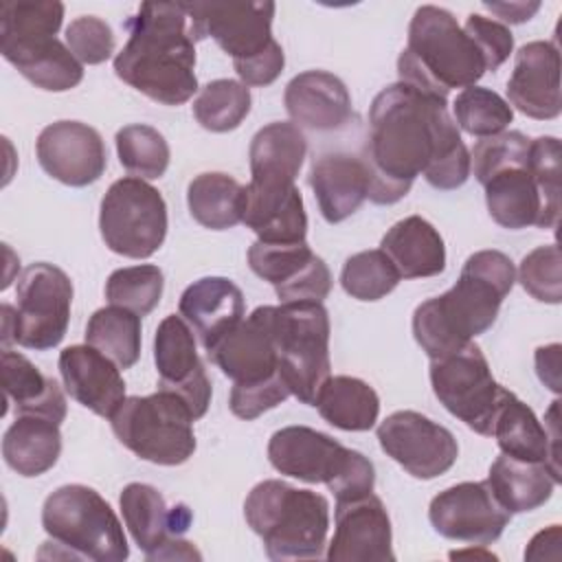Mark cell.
Segmentation results:
<instances>
[{"label": "cell", "instance_id": "cell-1", "mask_svg": "<svg viewBox=\"0 0 562 562\" xmlns=\"http://www.w3.org/2000/svg\"><path fill=\"white\" fill-rule=\"evenodd\" d=\"M362 160L375 204L400 202L417 176L441 191L459 189L470 178V151L448 114V101L402 81L375 94Z\"/></svg>", "mask_w": 562, "mask_h": 562}, {"label": "cell", "instance_id": "cell-2", "mask_svg": "<svg viewBox=\"0 0 562 562\" xmlns=\"http://www.w3.org/2000/svg\"><path fill=\"white\" fill-rule=\"evenodd\" d=\"M125 29L130 37L114 57L116 77L156 103H187L198 92V77L182 2H143Z\"/></svg>", "mask_w": 562, "mask_h": 562}, {"label": "cell", "instance_id": "cell-3", "mask_svg": "<svg viewBox=\"0 0 562 562\" xmlns=\"http://www.w3.org/2000/svg\"><path fill=\"white\" fill-rule=\"evenodd\" d=\"M516 283L514 261L501 250H476L457 283L413 312V336L430 360L459 351L485 334Z\"/></svg>", "mask_w": 562, "mask_h": 562}, {"label": "cell", "instance_id": "cell-4", "mask_svg": "<svg viewBox=\"0 0 562 562\" xmlns=\"http://www.w3.org/2000/svg\"><path fill=\"white\" fill-rule=\"evenodd\" d=\"M485 70L481 48L448 9L424 4L413 13L406 48L397 57L402 83L448 101L452 88L474 86Z\"/></svg>", "mask_w": 562, "mask_h": 562}, {"label": "cell", "instance_id": "cell-5", "mask_svg": "<svg viewBox=\"0 0 562 562\" xmlns=\"http://www.w3.org/2000/svg\"><path fill=\"white\" fill-rule=\"evenodd\" d=\"M206 353L233 380L228 406L239 419L252 422L292 395L279 371L272 305L252 310Z\"/></svg>", "mask_w": 562, "mask_h": 562}, {"label": "cell", "instance_id": "cell-6", "mask_svg": "<svg viewBox=\"0 0 562 562\" xmlns=\"http://www.w3.org/2000/svg\"><path fill=\"white\" fill-rule=\"evenodd\" d=\"M193 40L213 37L231 55L244 86L263 88L285 66L281 44L272 37L274 2H182Z\"/></svg>", "mask_w": 562, "mask_h": 562}, {"label": "cell", "instance_id": "cell-7", "mask_svg": "<svg viewBox=\"0 0 562 562\" xmlns=\"http://www.w3.org/2000/svg\"><path fill=\"white\" fill-rule=\"evenodd\" d=\"M64 20L57 0L2 2L0 53L33 86L66 92L81 83L83 66L55 35Z\"/></svg>", "mask_w": 562, "mask_h": 562}, {"label": "cell", "instance_id": "cell-8", "mask_svg": "<svg viewBox=\"0 0 562 562\" xmlns=\"http://www.w3.org/2000/svg\"><path fill=\"white\" fill-rule=\"evenodd\" d=\"M244 518L270 560H314L325 553L329 503L318 492L266 479L248 492Z\"/></svg>", "mask_w": 562, "mask_h": 562}, {"label": "cell", "instance_id": "cell-9", "mask_svg": "<svg viewBox=\"0 0 562 562\" xmlns=\"http://www.w3.org/2000/svg\"><path fill=\"white\" fill-rule=\"evenodd\" d=\"M268 459L285 476L327 485L336 501L369 494L375 485V468L362 452L310 426H285L272 432Z\"/></svg>", "mask_w": 562, "mask_h": 562}, {"label": "cell", "instance_id": "cell-10", "mask_svg": "<svg viewBox=\"0 0 562 562\" xmlns=\"http://www.w3.org/2000/svg\"><path fill=\"white\" fill-rule=\"evenodd\" d=\"M42 527L66 555L94 562H123L130 555L121 520L110 503L81 483L61 485L42 505Z\"/></svg>", "mask_w": 562, "mask_h": 562}, {"label": "cell", "instance_id": "cell-11", "mask_svg": "<svg viewBox=\"0 0 562 562\" xmlns=\"http://www.w3.org/2000/svg\"><path fill=\"white\" fill-rule=\"evenodd\" d=\"M193 413L171 391L132 395L110 417L116 439L138 459L180 465L195 452Z\"/></svg>", "mask_w": 562, "mask_h": 562}, {"label": "cell", "instance_id": "cell-12", "mask_svg": "<svg viewBox=\"0 0 562 562\" xmlns=\"http://www.w3.org/2000/svg\"><path fill=\"white\" fill-rule=\"evenodd\" d=\"M272 327L281 378L299 402L314 406L321 386L331 373L329 314L325 305L316 301L272 305Z\"/></svg>", "mask_w": 562, "mask_h": 562}, {"label": "cell", "instance_id": "cell-13", "mask_svg": "<svg viewBox=\"0 0 562 562\" xmlns=\"http://www.w3.org/2000/svg\"><path fill=\"white\" fill-rule=\"evenodd\" d=\"M18 305H2V342L46 351L57 347L70 323L72 281L46 261L31 263L18 279Z\"/></svg>", "mask_w": 562, "mask_h": 562}, {"label": "cell", "instance_id": "cell-14", "mask_svg": "<svg viewBox=\"0 0 562 562\" xmlns=\"http://www.w3.org/2000/svg\"><path fill=\"white\" fill-rule=\"evenodd\" d=\"M99 231L112 252L147 259L167 237L165 198L140 178H121L110 184L101 200Z\"/></svg>", "mask_w": 562, "mask_h": 562}, {"label": "cell", "instance_id": "cell-15", "mask_svg": "<svg viewBox=\"0 0 562 562\" xmlns=\"http://www.w3.org/2000/svg\"><path fill=\"white\" fill-rule=\"evenodd\" d=\"M430 386L450 415L470 430L492 437L505 386L494 380L487 358L474 340L454 353L430 360Z\"/></svg>", "mask_w": 562, "mask_h": 562}, {"label": "cell", "instance_id": "cell-16", "mask_svg": "<svg viewBox=\"0 0 562 562\" xmlns=\"http://www.w3.org/2000/svg\"><path fill=\"white\" fill-rule=\"evenodd\" d=\"M125 527L147 560H200L195 547L182 540L193 516L184 503L167 507L165 496L147 483H130L119 496Z\"/></svg>", "mask_w": 562, "mask_h": 562}, {"label": "cell", "instance_id": "cell-17", "mask_svg": "<svg viewBox=\"0 0 562 562\" xmlns=\"http://www.w3.org/2000/svg\"><path fill=\"white\" fill-rule=\"evenodd\" d=\"M380 448L411 476L430 481L446 474L459 457L454 435L417 411H395L378 426Z\"/></svg>", "mask_w": 562, "mask_h": 562}, {"label": "cell", "instance_id": "cell-18", "mask_svg": "<svg viewBox=\"0 0 562 562\" xmlns=\"http://www.w3.org/2000/svg\"><path fill=\"white\" fill-rule=\"evenodd\" d=\"M428 518L448 540L487 547L503 536L512 514L498 505L487 481H465L439 492L430 501Z\"/></svg>", "mask_w": 562, "mask_h": 562}, {"label": "cell", "instance_id": "cell-19", "mask_svg": "<svg viewBox=\"0 0 562 562\" xmlns=\"http://www.w3.org/2000/svg\"><path fill=\"white\" fill-rule=\"evenodd\" d=\"M248 266L274 288L281 303H323L331 290V272L307 241L263 244L257 239L248 248Z\"/></svg>", "mask_w": 562, "mask_h": 562}, {"label": "cell", "instance_id": "cell-20", "mask_svg": "<svg viewBox=\"0 0 562 562\" xmlns=\"http://www.w3.org/2000/svg\"><path fill=\"white\" fill-rule=\"evenodd\" d=\"M154 362L160 378V389L184 400L195 419L211 404V380L204 362L198 356L191 325L180 314H169L160 321L154 336Z\"/></svg>", "mask_w": 562, "mask_h": 562}, {"label": "cell", "instance_id": "cell-21", "mask_svg": "<svg viewBox=\"0 0 562 562\" xmlns=\"http://www.w3.org/2000/svg\"><path fill=\"white\" fill-rule=\"evenodd\" d=\"M40 167L68 187L97 182L108 167V151L101 134L81 121H55L35 140Z\"/></svg>", "mask_w": 562, "mask_h": 562}, {"label": "cell", "instance_id": "cell-22", "mask_svg": "<svg viewBox=\"0 0 562 562\" xmlns=\"http://www.w3.org/2000/svg\"><path fill=\"white\" fill-rule=\"evenodd\" d=\"M481 184L485 189L487 213L498 226L509 231H520L527 226H558L560 202L549 200L536 182L529 169V154L527 158L492 171Z\"/></svg>", "mask_w": 562, "mask_h": 562}, {"label": "cell", "instance_id": "cell-23", "mask_svg": "<svg viewBox=\"0 0 562 562\" xmlns=\"http://www.w3.org/2000/svg\"><path fill=\"white\" fill-rule=\"evenodd\" d=\"M325 558L329 562L395 560L391 518L373 492L336 501V529Z\"/></svg>", "mask_w": 562, "mask_h": 562}, {"label": "cell", "instance_id": "cell-24", "mask_svg": "<svg viewBox=\"0 0 562 562\" xmlns=\"http://www.w3.org/2000/svg\"><path fill=\"white\" fill-rule=\"evenodd\" d=\"M241 222L263 244L305 241L307 215L296 182L279 176H250Z\"/></svg>", "mask_w": 562, "mask_h": 562}, {"label": "cell", "instance_id": "cell-25", "mask_svg": "<svg viewBox=\"0 0 562 562\" xmlns=\"http://www.w3.org/2000/svg\"><path fill=\"white\" fill-rule=\"evenodd\" d=\"M507 99L509 105L538 121L560 114V50L553 42L536 40L518 48L507 79Z\"/></svg>", "mask_w": 562, "mask_h": 562}, {"label": "cell", "instance_id": "cell-26", "mask_svg": "<svg viewBox=\"0 0 562 562\" xmlns=\"http://www.w3.org/2000/svg\"><path fill=\"white\" fill-rule=\"evenodd\" d=\"M59 373L66 391L99 417H112L125 400L121 369L92 345H70L59 353Z\"/></svg>", "mask_w": 562, "mask_h": 562}, {"label": "cell", "instance_id": "cell-27", "mask_svg": "<svg viewBox=\"0 0 562 562\" xmlns=\"http://www.w3.org/2000/svg\"><path fill=\"white\" fill-rule=\"evenodd\" d=\"M283 105L296 127L314 132L340 130L351 121V94L340 77L327 70H305L292 77Z\"/></svg>", "mask_w": 562, "mask_h": 562}, {"label": "cell", "instance_id": "cell-28", "mask_svg": "<svg viewBox=\"0 0 562 562\" xmlns=\"http://www.w3.org/2000/svg\"><path fill=\"white\" fill-rule=\"evenodd\" d=\"M307 182L314 191L321 215L329 224H338L353 215L371 191L367 162L362 156L347 151H329L314 158Z\"/></svg>", "mask_w": 562, "mask_h": 562}, {"label": "cell", "instance_id": "cell-29", "mask_svg": "<svg viewBox=\"0 0 562 562\" xmlns=\"http://www.w3.org/2000/svg\"><path fill=\"white\" fill-rule=\"evenodd\" d=\"M178 310L209 351L220 338L241 323L246 303L239 285L231 279L202 277L182 292Z\"/></svg>", "mask_w": 562, "mask_h": 562}, {"label": "cell", "instance_id": "cell-30", "mask_svg": "<svg viewBox=\"0 0 562 562\" xmlns=\"http://www.w3.org/2000/svg\"><path fill=\"white\" fill-rule=\"evenodd\" d=\"M492 437L503 454L520 461L547 463L549 470L562 481L558 465L560 454L551 448L547 428L538 422L536 413L507 389L503 391L494 415Z\"/></svg>", "mask_w": 562, "mask_h": 562}, {"label": "cell", "instance_id": "cell-31", "mask_svg": "<svg viewBox=\"0 0 562 562\" xmlns=\"http://www.w3.org/2000/svg\"><path fill=\"white\" fill-rule=\"evenodd\" d=\"M402 279L437 277L446 270V246L439 231L422 215L395 222L380 241Z\"/></svg>", "mask_w": 562, "mask_h": 562}, {"label": "cell", "instance_id": "cell-32", "mask_svg": "<svg viewBox=\"0 0 562 562\" xmlns=\"http://www.w3.org/2000/svg\"><path fill=\"white\" fill-rule=\"evenodd\" d=\"M2 391L4 404H13L18 415H40L55 424L66 419V397L61 386L44 375L26 356L7 347L2 349Z\"/></svg>", "mask_w": 562, "mask_h": 562}, {"label": "cell", "instance_id": "cell-33", "mask_svg": "<svg viewBox=\"0 0 562 562\" xmlns=\"http://www.w3.org/2000/svg\"><path fill=\"white\" fill-rule=\"evenodd\" d=\"M485 481L507 514L538 509L551 498L555 485L560 483L547 463L520 461L507 454L494 459Z\"/></svg>", "mask_w": 562, "mask_h": 562}, {"label": "cell", "instance_id": "cell-34", "mask_svg": "<svg viewBox=\"0 0 562 562\" xmlns=\"http://www.w3.org/2000/svg\"><path fill=\"white\" fill-rule=\"evenodd\" d=\"M61 454L59 424L40 415H18L4 430V463L20 476H40L48 472Z\"/></svg>", "mask_w": 562, "mask_h": 562}, {"label": "cell", "instance_id": "cell-35", "mask_svg": "<svg viewBox=\"0 0 562 562\" xmlns=\"http://www.w3.org/2000/svg\"><path fill=\"white\" fill-rule=\"evenodd\" d=\"M314 406L327 424L349 432L371 430L380 415V397L375 389L353 375H329L321 386Z\"/></svg>", "mask_w": 562, "mask_h": 562}, {"label": "cell", "instance_id": "cell-36", "mask_svg": "<svg viewBox=\"0 0 562 562\" xmlns=\"http://www.w3.org/2000/svg\"><path fill=\"white\" fill-rule=\"evenodd\" d=\"M191 217L211 231H226L241 222L246 206V187L222 171L195 176L187 187Z\"/></svg>", "mask_w": 562, "mask_h": 562}, {"label": "cell", "instance_id": "cell-37", "mask_svg": "<svg viewBox=\"0 0 562 562\" xmlns=\"http://www.w3.org/2000/svg\"><path fill=\"white\" fill-rule=\"evenodd\" d=\"M307 154V138L294 123L263 125L250 140V176H279L296 180Z\"/></svg>", "mask_w": 562, "mask_h": 562}, {"label": "cell", "instance_id": "cell-38", "mask_svg": "<svg viewBox=\"0 0 562 562\" xmlns=\"http://www.w3.org/2000/svg\"><path fill=\"white\" fill-rule=\"evenodd\" d=\"M86 342L130 369L140 358V316L121 307L108 305L97 310L86 325Z\"/></svg>", "mask_w": 562, "mask_h": 562}, {"label": "cell", "instance_id": "cell-39", "mask_svg": "<svg viewBox=\"0 0 562 562\" xmlns=\"http://www.w3.org/2000/svg\"><path fill=\"white\" fill-rule=\"evenodd\" d=\"M252 105L248 86L235 79H215L200 88L193 101L195 121L209 132H231L241 125Z\"/></svg>", "mask_w": 562, "mask_h": 562}, {"label": "cell", "instance_id": "cell-40", "mask_svg": "<svg viewBox=\"0 0 562 562\" xmlns=\"http://www.w3.org/2000/svg\"><path fill=\"white\" fill-rule=\"evenodd\" d=\"M116 154L125 171L140 180H156L169 167V145L165 136L145 123H132L116 132Z\"/></svg>", "mask_w": 562, "mask_h": 562}, {"label": "cell", "instance_id": "cell-41", "mask_svg": "<svg viewBox=\"0 0 562 562\" xmlns=\"http://www.w3.org/2000/svg\"><path fill=\"white\" fill-rule=\"evenodd\" d=\"M400 272L380 248L351 255L340 270L342 290L358 301H380L400 283Z\"/></svg>", "mask_w": 562, "mask_h": 562}, {"label": "cell", "instance_id": "cell-42", "mask_svg": "<svg viewBox=\"0 0 562 562\" xmlns=\"http://www.w3.org/2000/svg\"><path fill=\"white\" fill-rule=\"evenodd\" d=\"M452 105L457 127L479 138L501 134L514 121V108L490 88H463Z\"/></svg>", "mask_w": 562, "mask_h": 562}, {"label": "cell", "instance_id": "cell-43", "mask_svg": "<svg viewBox=\"0 0 562 562\" xmlns=\"http://www.w3.org/2000/svg\"><path fill=\"white\" fill-rule=\"evenodd\" d=\"M165 277L154 263L127 266L114 270L105 281V299L110 305H121L138 316H147L162 296Z\"/></svg>", "mask_w": 562, "mask_h": 562}, {"label": "cell", "instance_id": "cell-44", "mask_svg": "<svg viewBox=\"0 0 562 562\" xmlns=\"http://www.w3.org/2000/svg\"><path fill=\"white\" fill-rule=\"evenodd\" d=\"M560 248L547 244L533 248L522 257L518 268V281L527 294L536 301L558 305L562 301V272H560Z\"/></svg>", "mask_w": 562, "mask_h": 562}, {"label": "cell", "instance_id": "cell-45", "mask_svg": "<svg viewBox=\"0 0 562 562\" xmlns=\"http://www.w3.org/2000/svg\"><path fill=\"white\" fill-rule=\"evenodd\" d=\"M66 46L81 64H103L114 53V33L97 15H79L66 26Z\"/></svg>", "mask_w": 562, "mask_h": 562}, {"label": "cell", "instance_id": "cell-46", "mask_svg": "<svg viewBox=\"0 0 562 562\" xmlns=\"http://www.w3.org/2000/svg\"><path fill=\"white\" fill-rule=\"evenodd\" d=\"M463 31L474 40V44L481 48L487 70H498L507 57L514 50V35L512 31L494 20V18H485L481 13H470L465 20Z\"/></svg>", "mask_w": 562, "mask_h": 562}, {"label": "cell", "instance_id": "cell-47", "mask_svg": "<svg viewBox=\"0 0 562 562\" xmlns=\"http://www.w3.org/2000/svg\"><path fill=\"white\" fill-rule=\"evenodd\" d=\"M560 345H547L536 349V371L544 386H549L553 393H560Z\"/></svg>", "mask_w": 562, "mask_h": 562}, {"label": "cell", "instance_id": "cell-48", "mask_svg": "<svg viewBox=\"0 0 562 562\" xmlns=\"http://www.w3.org/2000/svg\"><path fill=\"white\" fill-rule=\"evenodd\" d=\"M492 13H496L503 22L520 24L531 20V15L540 9V2H483Z\"/></svg>", "mask_w": 562, "mask_h": 562}, {"label": "cell", "instance_id": "cell-49", "mask_svg": "<svg viewBox=\"0 0 562 562\" xmlns=\"http://www.w3.org/2000/svg\"><path fill=\"white\" fill-rule=\"evenodd\" d=\"M542 544H560V525H551L549 529H542L536 533L525 549V560H540L544 558V547ZM553 553H558V547H553Z\"/></svg>", "mask_w": 562, "mask_h": 562}, {"label": "cell", "instance_id": "cell-50", "mask_svg": "<svg viewBox=\"0 0 562 562\" xmlns=\"http://www.w3.org/2000/svg\"><path fill=\"white\" fill-rule=\"evenodd\" d=\"M461 555H474V558H485V560H494L496 555L492 553H485V551H474V549H468V551H452L450 558H461Z\"/></svg>", "mask_w": 562, "mask_h": 562}]
</instances>
